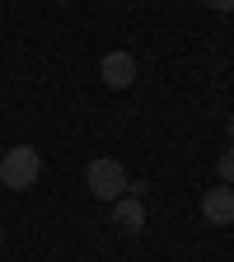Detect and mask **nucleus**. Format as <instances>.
Returning a JSON list of instances; mask_svg holds the SVG:
<instances>
[{
    "label": "nucleus",
    "instance_id": "1",
    "mask_svg": "<svg viewBox=\"0 0 234 262\" xmlns=\"http://www.w3.org/2000/svg\"><path fill=\"white\" fill-rule=\"evenodd\" d=\"M38 178H42V155L33 145H10L0 155V187L28 192V187H38Z\"/></svg>",
    "mask_w": 234,
    "mask_h": 262
},
{
    "label": "nucleus",
    "instance_id": "2",
    "mask_svg": "<svg viewBox=\"0 0 234 262\" xmlns=\"http://www.w3.org/2000/svg\"><path fill=\"white\" fill-rule=\"evenodd\" d=\"M84 187H89V196L94 202H117V196H126L131 192V178H126V169L117 159H89V169H84Z\"/></svg>",
    "mask_w": 234,
    "mask_h": 262
},
{
    "label": "nucleus",
    "instance_id": "3",
    "mask_svg": "<svg viewBox=\"0 0 234 262\" xmlns=\"http://www.w3.org/2000/svg\"><path fill=\"white\" fill-rule=\"evenodd\" d=\"M136 56L131 52H103V61H98V80H103V89H131L136 84Z\"/></svg>",
    "mask_w": 234,
    "mask_h": 262
},
{
    "label": "nucleus",
    "instance_id": "4",
    "mask_svg": "<svg viewBox=\"0 0 234 262\" xmlns=\"http://www.w3.org/2000/svg\"><path fill=\"white\" fill-rule=\"evenodd\" d=\"M113 225L122 229V234L126 239H141L145 234V202H141V196H117V202H113Z\"/></svg>",
    "mask_w": 234,
    "mask_h": 262
},
{
    "label": "nucleus",
    "instance_id": "5",
    "mask_svg": "<svg viewBox=\"0 0 234 262\" xmlns=\"http://www.w3.org/2000/svg\"><path fill=\"white\" fill-rule=\"evenodd\" d=\"M202 215H206V225H234V187H206Z\"/></svg>",
    "mask_w": 234,
    "mask_h": 262
},
{
    "label": "nucleus",
    "instance_id": "6",
    "mask_svg": "<svg viewBox=\"0 0 234 262\" xmlns=\"http://www.w3.org/2000/svg\"><path fill=\"white\" fill-rule=\"evenodd\" d=\"M216 178H220L225 187H234V141H229V145L216 155Z\"/></svg>",
    "mask_w": 234,
    "mask_h": 262
},
{
    "label": "nucleus",
    "instance_id": "7",
    "mask_svg": "<svg viewBox=\"0 0 234 262\" xmlns=\"http://www.w3.org/2000/svg\"><path fill=\"white\" fill-rule=\"evenodd\" d=\"M206 5H211L216 14H229V10H234V0H206Z\"/></svg>",
    "mask_w": 234,
    "mask_h": 262
},
{
    "label": "nucleus",
    "instance_id": "8",
    "mask_svg": "<svg viewBox=\"0 0 234 262\" xmlns=\"http://www.w3.org/2000/svg\"><path fill=\"white\" fill-rule=\"evenodd\" d=\"M225 131H229V141H234V113H229V117H225Z\"/></svg>",
    "mask_w": 234,
    "mask_h": 262
},
{
    "label": "nucleus",
    "instance_id": "9",
    "mask_svg": "<svg viewBox=\"0 0 234 262\" xmlns=\"http://www.w3.org/2000/svg\"><path fill=\"white\" fill-rule=\"evenodd\" d=\"M0 244H5V229H0Z\"/></svg>",
    "mask_w": 234,
    "mask_h": 262
},
{
    "label": "nucleus",
    "instance_id": "10",
    "mask_svg": "<svg viewBox=\"0 0 234 262\" xmlns=\"http://www.w3.org/2000/svg\"><path fill=\"white\" fill-rule=\"evenodd\" d=\"M0 155H5V145H0Z\"/></svg>",
    "mask_w": 234,
    "mask_h": 262
}]
</instances>
